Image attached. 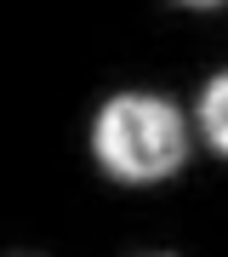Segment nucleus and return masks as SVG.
I'll use <instances>...</instances> for the list:
<instances>
[{
  "instance_id": "3",
  "label": "nucleus",
  "mask_w": 228,
  "mask_h": 257,
  "mask_svg": "<svg viewBox=\"0 0 228 257\" xmlns=\"http://www.w3.org/2000/svg\"><path fill=\"white\" fill-rule=\"evenodd\" d=\"M182 6H217V0H182Z\"/></svg>"
},
{
  "instance_id": "1",
  "label": "nucleus",
  "mask_w": 228,
  "mask_h": 257,
  "mask_svg": "<svg viewBox=\"0 0 228 257\" xmlns=\"http://www.w3.org/2000/svg\"><path fill=\"white\" fill-rule=\"evenodd\" d=\"M91 149L126 183H154V177H171L182 155H188V138H182V120L165 97H143L126 92L114 97L109 109L97 114V132H91Z\"/></svg>"
},
{
  "instance_id": "2",
  "label": "nucleus",
  "mask_w": 228,
  "mask_h": 257,
  "mask_svg": "<svg viewBox=\"0 0 228 257\" xmlns=\"http://www.w3.org/2000/svg\"><path fill=\"white\" fill-rule=\"evenodd\" d=\"M200 126H205L211 149L228 155V74H217V80L205 86V97H200Z\"/></svg>"
}]
</instances>
